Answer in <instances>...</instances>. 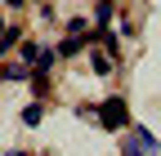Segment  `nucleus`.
I'll return each instance as SVG.
<instances>
[{
    "mask_svg": "<svg viewBox=\"0 0 161 156\" xmlns=\"http://www.w3.org/2000/svg\"><path fill=\"white\" fill-rule=\"evenodd\" d=\"M94 23H98V31H103V27L112 23V0H98V9H94Z\"/></svg>",
    "mask_w": 161,
    "mask_h": 156,
    "instance_id": "nucleus-3",
    "label": "nucleus"
},
{
    "mask_svg": "<svg viewBox=\"0 0 161 156\" xmlns=\"http://www.w3.org/2000/svg\"><path fill=\"white\" fill-rule=\"evenodd\" d=\"M18 54H23V67H31V63H40V45H23V49H18Z\"/></svg>",
    "mask_w": 161,
    "mask_h": 156,
    "instance_id": "nucleus-4",
    "label": "nucleus"
},
{
    "mask_svg": "<svg viewBox=\"0 0 161 156\" xmlns=\"http://www.w3.org/2000/svg\"><path fill=\"white\" fill-rule=\"evenodd\" d=\"M85 40H90V36H72V40H63L54 54H58V58H72V54H80V49H85Z\"/></svg>",
    "mask_w": 161,
    "mask_h": 156,
    "instance_id": "nucleus-2",
    "label": "nucleus"
},
{
    "mask_svg": "<svg viewBox=\"0 0 161 156\" xmlns=\"http://www.w3.org/2000/svg\"><path fill=\"white\" fill-rule=\"evenodd\" d=\"M23 125H40V103H27L23 107Z\"/></svg>",
    "mask_w": 161,
    "mask_h": 156,
    "instance_id": "nucleus-6",
    "label": "nucleus"
},
{
    "mask_svg": "<svg viewBox=\"0 0 161 156\" xmlns=\"http://www.w3.org/2000/svg\"><path fill=\"white\" fill-rule=\"evenodd\" d=\"M0 76H5V81H27V67H18V63H14V67L0 71Z\"/></svg>",
    "mask_w": 161,
    "mask_h": 156,
    "instance_id": "nucleus-7",
    "label": "nucleus"
},
{
    "mask_svg": "<svg viewBox=\"0 0 161 156\" xmlns=\"http://www.w3.org/2000/svg\"><path fill=\"white\" fill-rule=\"evenodd\" d=\"M90 63H94V71H98V76H108V71H112V58H108V54H98V49H94Z\"/></svg>",
    "mask_w": 161,
    "mask_h": 156,
    "instance_id": "nucleus-5",
    "label": "nucleus"
},
{
    "mask_svg": "<svg viewBox=\"0 0 161 156\" xmlns=\"http://www.w3.org/2000/svg\"><path fill=\"white\" fill-rule=\"evenodd\" d=\"M134 134H139V143H143V152H157V138H152L148 129H134Z\"/></svg>",
    "mask_w": 161,
    "mask_h": 156,
    "instance_id": "nucleus-8",
    "label": "nucleus"
},
{
    "mask_svg": "<svg viewBox=\"0 0 161 156\" xmlns=\"http://www.w3.org/2000/svg\"><path fill=\"white\" fill-rule=\"evenodd\" d=\"M5 5H9V9H23V5H27V0H5Z\"/></svg>",
    "mask_w": 161,
    "mask_h": 156,
    "instance_id": "nucleus-9",
    "label": "nucleus"
},
{
    "mask_svg": "<svg viewBox=\"0 0 161 156\" xmlns=\"http://www.w3.org/2000/svg\"><path fill=\"white\" fill-rule=\"evenodd\" d=\"M5 156H23V152H5Z\"/></svg>",
    "mask_w": 161,
    "mask_h": 156,
    "instance_id": "nucleus-10",
    "label": "nucleus"
},
{
    "mask_svg": "<svg viewBox=\"0 0 161 156\" xmlns=\"http://www.w3.org/2000/svg\"><path fill=\"white\" fill-rule=\"evenodd\" d=\"M125 121H130V112H125V103H121V98L98 103V125H103V129H121Z\"/></svg>",
    "mask_w": 161,
    "mask_h": 156,
    "instance_id": "nucleus-1",
    "label": "nucleus"
}]
</instances>
